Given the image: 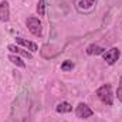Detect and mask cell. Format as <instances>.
I'll use <instances>...</instances> for the list:
<instances>
[{
    "instance_id": "6da1fadb",
    "label": "cell",
    "mask_w": 122,
    "mask_h": 122,
    "mask_svg": "<svg viewBox=\"0 0 122 122\" xmlns=\"http://www.w3.org/2000/svg\"><path fill=\"white\" fill-rule=\"evenodd\" d=\"M30 109V90L29 87H23L17 98L14 99L13 104V112H11V121L14 122H23Z\"/></svg>"
},
{
    "instance_id": "7a4b0ae2",
    "label": "cell",
    "mask_w": 122,
    "mask_h": 122,
    "mask_svg": "<svg viewBox=\"0 0 122 122\" xmlns=\"http://www.w3.org/2000/svg\"><path fill=\"white\" fill-rule=\"evenodd\" d=\"M97 97L101 99V102H104L105 105H108V107H112V104H114V92H112V87H111V84H104V85H101L97 91Z\"/></svg>"
},
{
    "instance_id": "3957f363",
    "label": "cell",
    "mask_w": 122,
    "mask_h": 122,
    "mask_svg": "<svg viewBox=\"0 0 122 122\" xmlns=\"http://www.w3.org/2000/svg\"><path fill=\"white\" fill-rule=\"evenodd\" d=\"M26 26L33 36L36 37H43V23L38 17H34V16H30L27 17L26 20Z\"/></svg>"
},
{
    "instance_id": "277c9868",
    "label": "cell",
    "mask_w": 122,
    "mask_h": 122,
    "mask_svg": "<svg viewBox=\"0 0 122 122\" xmlns=\"http://www.w3.org/2000/svg\"><path fill=\"white\" fill-rule=\"evenodd\" d=\"M119 56H121V51H119L118 47H112V48H109V50H107V51L102 53L104 60L107 61V64H109V65H114L118 61Z\"/></svg>"
},
{
    "instance_id": "5b68a950",
    "label": "cell",
    "mask_w": 122,
    "mask_h": 122,
    "mask_svg": "<svg viewBox=\"0 0 122 122\" xmlns=\"http://www.w3.org/2000/svg\"><path fill=\"white\" fill-rule=\"evenodd\" d=\"M75 115H77V118H80V119H87V118H90V117L94 115V111H92L87 104L80 102V104L77 105V108H75Z\"/></svg>"
},
{
    "instance_id": "8992f818",
    "label": "cell",
    "mask_w": 122,
    "mask_h": 122,
    "mask_svg": "<svg viewBox=\"0 0 122 122\" xmlns=\"http://www.w3.org/2000/svg\"><path fill=\"white\" fill-rule=\"evenodd\" d=\"M10 20V4L7 0L0 1V21L7 23Z\"/></svg>"
},
{
    "instance_id": "52a82bcc",
    "label": "cell",
    "mask_w": 122,
    "mask_h": 122,
    "mask_svg": "<svg viewBox=\"0 0 122 122\" xmlns=\"http://www.w3.org/2000/svg\"><path fill=\"white\" fill-rule=\"evenodd\" d=\"M7 50H9L11 54H16V56H23V57H26L27 60H31V58H33V54H31L30 51H26V50L20 48V47H19V46H16V44H9V46H7Z\"/></svg>"
},
{
    "instance_id": "ba28073f",
    "label": "cell",
    "mask_w": 122,
    "mask_h": 122,
    "mask_svg": "<svg viewBox=\"0 0 122 122\" xmlns=\"http://www.w3.org/2000/svg\"><path fill=\"white\" fill-rule=\"evenodd\" d=\"M16 43H19L20 46H23L24 48H27L30 53H36V51H38V46H37L36 43H33V41H29V40H26V38H21V37H16Z\"/></svg>"
},
{
    "instance_id": "9c48e42d",
    "label": "cell",
    "mask_w": 122,
    "mask_h": 122,
    "mask_svg": "<svg viewBox=\"0 0 122 122\" xmlns=\"http://www.w3.org/2000/svg\"><path fill=\"white\" fill-rule=\"evenodd\" d=\"M95 1L97 0H78L77 1V9L81 13H87V11H90L92 7H94Z\"/></svg>"
},
{
    "instance_id": "30bf717a",
    "label": "cell",
    "mask_w": 122,
    "mask_h": 122,
    "mask_svg": "<svg viewBox=\"0 0 122 122\" xmlns=\"http://www.w3.org/2000/svg\"><path fill=\"white\" fill-rule=\"evenodd\" d=\"M56 111H57L58 114H68V112L72 111V105H71L70 102H67V101H62L60 104H57Z\"/></svg>"
},
{
    "instance_id": "8fae6325",
    "label": "cell",
    "mask_w": 122,
    "mask_h": 122,
    "mask_svg": "<svg viewBox=\"0 0 122 122\" xmlns=\"http://www.w3.org/2000/svg\"><path fill=\"white\" fill-rule=\"evenodd\" d=\"M85 51H87L88 56H99L105 51V48H102L101 46H97V44H90Z\"/></svg>"
},
{
    "instance_id": "7c38bea8",
    "label": "cell",
    "mask_w": 122,
    "mask_h": 122,
    "mask_svg": "<svg viewBox=\"0 0 122 122\" xmlns=\"http://www.w3.org/2000/svg\"><path fill=\"white\" fill-rule=\"evenodd\" d=\"M9 60L11 61V64H14V65L19 67V68H24V67H26V62L21 60L19 56H16V54H10V56H9Z\"/></svg>"
},
{
    "instance_id": "4fadbf2b",
    "label": "cell",
    "mask_w": 122,
    "mask_h": 122,
    "mask_svg": "<svg viewBox=\"0 0 122 122\" xmlns=\"http://www.w3.org/2000/svg\"><path fill=\"white\" fill-rule=\"evenodd\" d=\"M37 13H38V16H44L46 14V0H38V3H37Z\"/></svg>"
},
{
    "instance_id": "5bb4252c",
    "label": "cell",
    "mask_w": 122,
    "mask_h": 122,
    "mask_svg": "<svg viewBox=\"0 0 122 122\" xmlns=\"http://www.w3.org/2000/svg\"><path fill=\"white\" fill-rule=\"evenodd\" d=\"M74 68V62L72 61H70V60H65L62 64H61V71H71Z\"/></svg>"
},
{
    "instance_id": "9a60e30c",
    "label": "cell",
    "mask_w": 122,
    "mask_h": 122,
    "mask_svg": "<svg viewBox=\"0 0 122 122\" xmlns=\"http://www.w3.org/2000/svg\"><path fill=\"white\" fill-rule=\"evenodd\" d=\"M117 98H118L119 102H122V75L119 77V84H118V90H117Z\"/></svg>"
}]
</instances>
